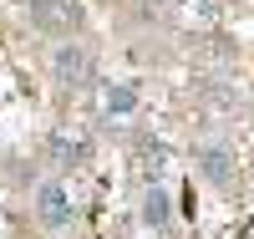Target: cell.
Masks as SVG:
<instances>
[{
    "instance_id": "obj_7",
    "label": "cell",
    "mask_w": 254,
    "mask_h": 239,
    "mask_svg": "<svg viewBox=\"0 0 254 239\" xmlns=\"http://www.w3.org/2000/svg\"><path fill=\"white\" fill-rule=\"evenodd\" d=\"M132 107H137L132 86H112V92H107V112H132Z\"/></svg>"
},
{
    "instance_id": "obj_3",
    "label": "cell",
    "mask_w": 254,
    "mask_h": 239,
    "mask_svg": "<svg viewBox=\"0 0 254 239\" xmlns=\"http://www.w3.org/2000/svg\"><path fill=\"white\" fill-rule=\"evenodd\" d=\"M31 26H41V31H56V26H76L81 20V10L71 5V0H31Z\"/></svg>"
},
{
    "instance_id": "obj_1",
    "label": "cell",
    "mask_w": 254,
    "mask_h": 239,
    "mask_svg": "<svg viewBox=\"0 0 254 239\" xmlns=\"http://www.w3.org/2000/svg\"><path fill=\"white\" fill-rule=\"evenodd\" d=\"M36 219L46 224V229H66L71 224V199H66L61 183H41V193H36Z\"/></svg>"
},
{
    "instance_id": "obj_6",
    "label": "cell",
    "mask_w": 254,
    "mask_h": 239,
    "mask_svg": "<svg viewBox=\"0 0 254 239\" xmlns=\"http://www.w3.org/2000/svg\"><path fill=\"white\" fill-rule=\"evenodd\" d=\"M163 163H168V148L163 143H142V173H147V183L163 178Z\"/></svg>"
},
{
    "instance_id": "obj_5",
    "label": "cell",
    "mask_w": 254,
    "mask_h": 239,
    "mask_svg": "<svg viewBox=\"0 0 254 239\" xmlns=\"http://www.w3.org/2000/svg\"><path fill=\"white\" fill-rule=\"evenodd\" d=\"M168 219H173L168 193H163L158 183H147V193H142V224H147V229H168Z\"/></svg>"
},
{
    "instance_id": "obj_8",
    "label": "cell",
    "mask_w": 254,
    "mask_h": 239,
    "mask_svg": "<svg viewBox=\"0 0 254 239\" xmlns=\"http://www.w3.org/2000/svg\"><path fill=\"white\" fill-rule=\"evenodd\" d=\"M56 158H61V163H76V158H81V143H66V138H56Z\"/></svg>"
},
{
    "instance_id": "obj_2",
    "label": "cell",
    "mask_w": 254,
    "mask_h": 239,
    "mask_svg": "<svg viewBox=\"0 0 254 239\" xmlns=\"http://www.w3.org/2000/svg\"><path fill=\"white\" fill-rule=\"evenodd\" d=\"M198 168H203V178L208 183H219V188H229V178H234V153H229L224 143H198Z\"/></svg>"
},
{
    "instance_id": "obj_4",
    "label": "cell",
    "mask_w": 254,
    "mask_h": 239,
    "mask_svg": "<svg viewBox=\"0 0 254 239\" xmlns=\"http://www.w3.org/2000/svg\"><path fill=\"white\" fill-rule=\"evenodd\" d=\"M51 67H56V81H61V86H81V81L92 77V61H87L81 46H61Z\"/></svg>"
}]
</instances>
